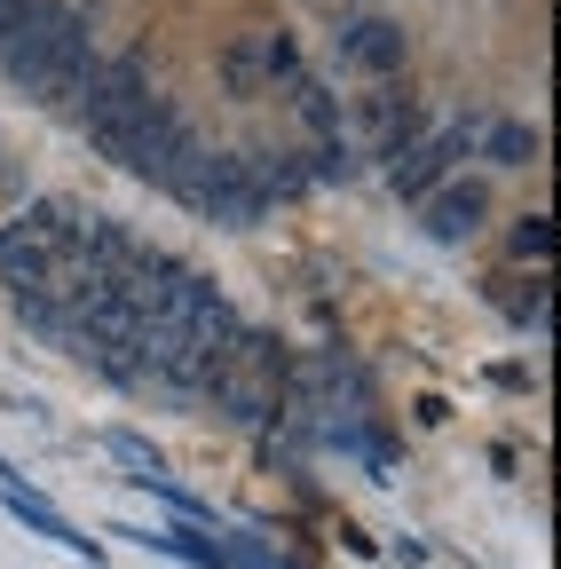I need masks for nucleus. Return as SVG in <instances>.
Wrapping results in <instances>:
<instances>
[{"mask_svg":"<svg viewBox=\"0 0 561 569\" xmlns=\"http://www.w3.org/2000/svg\"><path fill=\"white\" fill-rule=\"evenodd\" d=\"M88 17L63 0H24L17 24L0 32V71L32 96V103H72L88 80Z\"/></svg>","mask_w":561,"mask_h":569,"instance_id":"obj_1","label":"nucleus"},{"mask_svg":"<svg viewBox=\"0 0 561 569\" xmlns=\"http://www.w3.org/2000/svg\"><path fill=\"white\" fill-rule=\"evenodd\" d=\"M206 403H214L222 419H238V427H253V419H269L277 411V396H285V348H277L269 332H238L230 340V356L214 372H206V388H198Z\"/></svg>","mask_w":561,"mask_h":569,"instance_id":"obj_2","label":"nucleus"},{"mask_svg":"<svg viewBox=\"0 0 561 569\" xmlns=\"http://www.w3.org/2000/svg\"><path fill=\"white\" fill-rule=\"evenodd\" d=\"M151 103H159V96H151V80H143V56L88 63V80H80V96H72V111H80V127H88V142H96L103 159L127 151V134L143 127Z\"/></svg>","mask_w":561,"mask_h":569,"instance_id":"obj_3","label":"nucleus"},{"mask_svg":"<svg viewBox=\"0 0 561 569\" xmlns=\"http://www.w3.org/2000/svg\"><path fill=\"white\" fill-rule=\"evenodd\" d=\"M167 190H174V198H190L198 213H214V222H230V230H253L261 213H269L261 182H253V174H246V159H230V151H190V159L167 174Z\"/></svg>","mask_w":561,"mask_h":569,"instance_id":"obj_4","label":"nucleus"},{"mask_svg":"<svg viewBox=\"0 0 561 569\" xmlns=\"http://www.w3.org/2000/svg\"><path fill=\"white\" fill-rule=\"evenodd\" d=\"M285 80H301V48H293V32H246V40H230L222 48V88L230 96H269V88H285Z\"/></svg>","mask_w":561,"mask_h":569,"instance_id":"obj_5","label":"nucleus"},{"mask_svg":"<svg viewBox=\"0 0 561 569\" xmlns=\"http://www.w3.org/2000/svg\"><path fill=\"white\" fill-rule=\"evenodd\" d=\"M467 151V127H443L435 142H403V151H395V167H388V182L403 190V198H428L443 174H451V159Z\"/></svg>","mask_w":561,"mask_h":569,"instance_id":"obj_6","label":"nucleus"},{"mask_svg":"<svg viewBox=\"0 0 561 569\" xmlns=\"http://www.w3.org/2000/svg\"><path fill=\"white\" fill-rule=\"evenodd\" d=\"M340 56L357 71H372V80H388V71H403V24H388V17L340 24Z\"/></svg>","mask_w":561,"mask_h":569,"instance_id":"obj_7","label":"nucleus"},{"mask_svg":"<svg viewBox=\"0 0 561 569\" xmlns=\"http://www.w3.org/2000/svg\"><path fill=\"white\" fill-rule=\"evenodd\" d=\"M482 213H490V190H482V182H443V190H428V230H435L443 246L474 238Z\"/></svg>","mask_w":561,"mask_h":569,"instance_id":"obj_8","label":"nucleus"},{"mask_svg":"<svg viewBox=\"0 0 561 569\" xmlns=\"http://www.w3.org/2000/svg\"><path fill=\"white\" fill-rule=\"evenodd\" d=\"M9 507H17V515H24V522H32L40 538H56L63 553H88V561H103V546H96V538H80V530H72V522H63V515L48 507V498H32L24 482H9Z\"/></svg>","mask_w":561,"mask_h":569,"instance_id":"obj_9","label":"nucleus"},{"mask_svg":"<svg viewBox=\"0 0 561 569\" xmlns=\"http://www.w3.org/2000/svg\"><path fill=\"white\" fill-rule=\"evenodd\" d=\"M103 451L119 459V467H134V482H151V475H167V459L143 443V436H134V427H111V436H103Z\"/></svg>","mask_w":561,"mask_h":569,"instance_id":"obj_10","label":"nucleus"},{"mask_svg":"<svg viewBox=\"0 0 561 569\" xmlns=\"http://www.w3.org/2000/svg\"><path fill=\"white\" fill-rule=\"evenodd\" d=\"M285 96H293V111H301L317 134H340V103H332V96L309 80V71H301V80H285Z\"/></svg>","mask_w":561,"mask_h":569,"instance_id":"obj_11","label":"nucleus"},{"mask_svg":"<svg viewBox=\"0 0 561 569\" xmlns=\"http://www.w3.org/2000/svg\"><path fill=\"white\" fill-rule=\"evenodd\" d=\"M490 159H499V167H530V159H538V134L514 127V119H507V127H490Z\"/></svg>","mask_w":561,"mask_h":569,"instance_id":"obj_12","label":"nucleus"},{"mask_svg":"<svg viewBox=\"0 0 561 569\" xmlns=\"http://www.w3.org/2000/svg\"><path fill=\"white\" fill-rule=\"evenodd\" d=\"M514 253L522 261H545L553 253V222H545V213H522V222H514Z\"/></svg>","mask_w":561,"mask_h":569,"instance_id":"obj_13","label":"nucleus"},{"mask_svg":"<svg viewBox=\"0 0 561 569\" xmlns=\"http://www.w3.org/2000/svg\"><path fill=\"white\" fill-rule=\"evenodd\" d=\"M17 9H24V0H0V32H9V24H17Z\"/></svg>","mask_w":561,"mask_h":569,"instance_id":"obj_14","label":"nucleus"}]
</instances>
